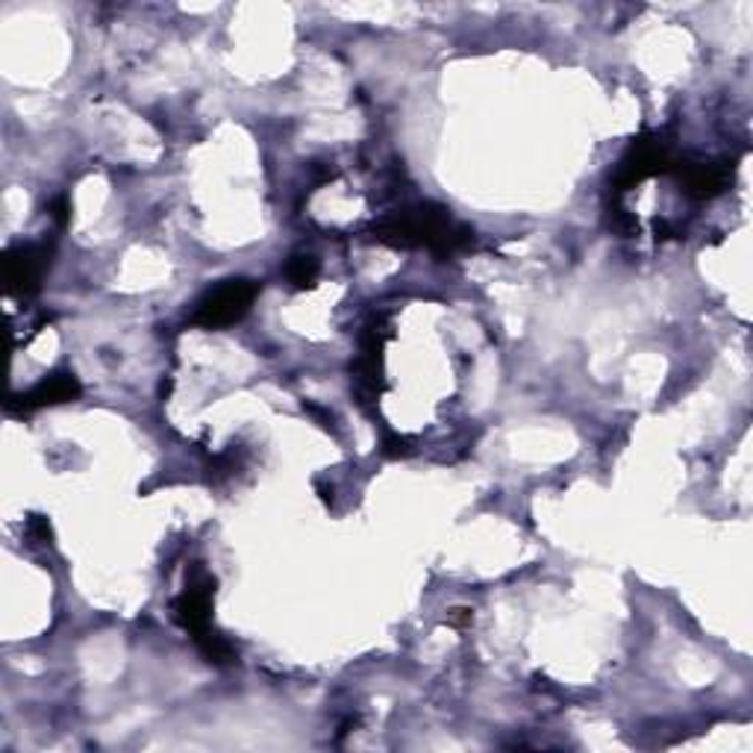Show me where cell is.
<instances>
[{"instance_id": "cell-7", "label": "cell", "mask_w": 753, "mask_h": 753, "mask_svg": "<svg viewBox=\"0 0 753 753\" xmlns=\"http://www.w3.org/2000/svg\"><path fill=\"white\" fill-rule=\"evenodd\" d=\"M318 259L316 256H306V254H297L289 259V265H285V277H289V283L295 285V289H312L318 280Z\"/></svg>"}, {"instance_id": "cell-1", "label": "cell", "mask_w": 753, "mask_h": 753, "mask_svg": "<svg viewBox=\"0 0 753 753\" xmlns=\"http://www.w3.org/2000/svg\"><path fill=\"white\" fill-rule=\"evenodd\" d=\"M254 297L256 283H251V280H227V283L215 285L213 292L197 304L192 321L194 324L206 327V330L235 324L239 318L247 316Z\"/></svg>"}, {"instance_id": "cell-5", "label": "cell", "mask_w": 753, "mask_h": 753, "mask_svg": "<svg viewBox=\"0 0 753 753\" xmlns=\"http://www.w3.org/2000/svg\"><path fill=\"white\" fill-rule=\"evenodd\" d=\"M730 168L718 163H698V165H682L680 180L686 186V192L698 197V201H706V197H715L722 194L730 183Z\"/></svg>"}, {"instance_id": "cell-6", "label": "cell", "mask_w": 753, "mask_h": 753, "mask_svg": "<svg viewBox=\"0 0 753 753\" xmlns=\"http://www.w3.org/2000/svg\"><path fill=\"white\" fill-rule=\"evenodd\" d=\"M80 397V383L74 374H53L48 380H41L39 386H33L27 395H21V409L30 412V409L51 407V404H65V400H74Z\"/></svg>"}, {"instance_id": "cell-2", "label": "cell", "mask_w": 753, "mask_h": 753, "mask_svg": "<svg viewBox=\"0 0 753 753\" xmlns=\"http://www.w3.org/2000/svg\"><path fill=\"white\" fill-rule=\"evenodd\" d=\"M213 591L215 580L206 571H197L186 591L174 601V618L180 622L183 630H189L197 639L209 630V612H213Z\"/></svg>"}, {"instance_id": "cell-3", "label": "cell", "mask_w": 753, "mask_h": 753, "mask_svg": "<svg viewBox=\"0 0 753 753\" xmlns=\"http://www.w3.org/2000/svg\"><path fill=\"white\" fill-rule=\"evenodd\" d=\"M668 168V153L656 139L644 136L639 142H633V148L624 156L622 168H618V177H615V189L624 192V189H633L639 186L641 180H648L651 174H660Z\"/></svg>"}, {"instance_id": "cell-8", "label": "cell", "mask_w": 753, "mask_h": 753, "mask_svg": "<svg viewBox=\"0 0 753 753\" xmlns=\"http://www.w3.org/2000/svg\"><path fill=\"white\" fill-rule=\"evenodd\" d=\"M197 648H201V653H204L206 660L215 662V665H230V662L235 660V651L233 644L225 639V636H218V633L206 630L204 636H197Z\"/></svg>"}, {"instance_id": "cell-9", "label": "cell", "mask_w": 753, "mask_h": 753, "mask_svg": "<svg viewBox=\"0 0 753 753\" xmlns=\"http://www.w3.org/2000/svg\"><path fill=\"white\" fill-rule=\"evenodd\" d=\"M51 215H53V221H56V225H65V218H68V201H65V197H60V201L51 206Z\"/></svg>"}, {"instance_id": "cell-4", "label": "cell", "mask_w": 753, "mask_h": 753, "mask_svg": "<svg viewBox=\"0 0 753 753\" xmlns=\"http://www.w3.org/2000/svg\"><path fill=\"white\" fill-rule=\"evenodd\" d=\"M48 268V247L24 245L7 256V285L15 295H30L39 289V280Z\"/></svg>"}]
</instances>
